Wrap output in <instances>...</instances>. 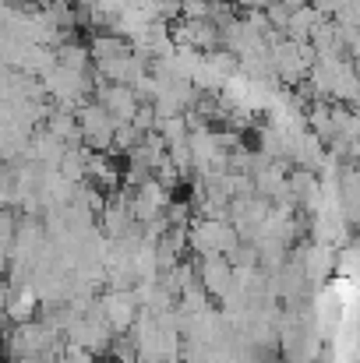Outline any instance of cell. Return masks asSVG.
<instances>
[{
  "mask_svg": "<svg viewBox=\"0 0 360 363\" xmlns=\"http://www.w3.org/2000/svg\"><path fill=\"white\" fill-rule=\"evenodd\" d=\"M237 230L230 219H212V216H195L187 223V250L198 254H227L237 243Z\"/></svg>",
  "mask_w": 360,
  "mask_h": 363,
  "instance_id": "obj_1",
  "label": "cell"
},
{
  "mask_svg": "<svg viewBox=\"0 0 360 363\" xmlns=\"http://www.w3.org/2000/svg\"><path fill=\"white\" fill-rule=\"evenodd\" d=\"M75 121H78V130H82V145L89 152H110V138H114L117 121L96 99H85L82 106H75Z\"/></svg>",
  "mask_w": 360,
  "mask_h": 363,
  "instance_id": "obj_2",
  "label": "cell"
},
{
  "mask_svg": "<svg viewBox=\"0 0 360 363\" xmlns=\"http://www.w3.org/2000/svg\"><path fill=\"white\" fill-rule=\"evenodd\" d=\"M170 39H173V46H187L195 53H209V50L219 46V28L209 18H173Z\"/></svg>",
  "mask_w": 360,
  "mask_h": 363,
  "instance_id": "obj_3",
  "label": "cell"
},
{
  "mask_svg": "<svg viewBox=\"0 0 360 363\" xmlns=\"http://www.w3.org/2000/svg\"><path fill=\"white\" fill-rule=\"evenodd\" d=\"M170 201H173L170 187H163L156 177H148V180H141L138 187H131L127 208H131V216H134L138 223H148V219L163 216V208H166Z\"/></svg>",
  "mask_w": 360,
  "mask_h": 363,
  "instance_id": "obj_4",
  "label": "cell"
},
{
  "mask_svg": "<svg viewBox=\"0 0 360 363\" xmlns=\"http://www.w3.org/2000/svg\"><path fill=\"white\" fill-rule=\"evenodd\" d=\"M195 275H198V282L209 296H223L234 282V264L227 261V254H198L195 257Z\"/></svg>",
  "mask_w": 360,
  "mask_h": 363,
  "instance_id": "obj_5",
  "label": "cell"
},
{
  "mask_svg": "<svg viewBox=\"0 0 360 363\" xmlns=\"http://www.w3.org/2000/svg\"><path fill=\"white\" fill-rule=\"evenodd\" d=\"M96 303H99V311H103V318H107V325L114 332H127L134 314H138L134 289H107L103 296H96Z\"/></svg>",
  "mask_w": 360,
  "mask_h": 363,
  "instance_id": "obj_6",
  "label": "cell"
},
{
  "mask_svg": "<svg viewBox=\"0 0 360 363\" xmlns=\"http://www.w3.org/2000/svg\"><path fill=\"white\" fill-rule=\"evenodd\" d=\"M85 184L99 187V191H117L120 184V159H114V152H89V162H85Z\"/></svg>",
  "mask_w": 360,
  "mask_h": 363,
  "instance_id": "obj_7",
  "label": "cell"
},
{
  "mask_svg": "<svg viewBox=\"0 0 360 363\" xmlns=\"http://www.w3.org/2000/svg\"><path fill=\"white\" fill-rule=\"evenodd\" d=\"M124 53H131V43L117 35V32H96L92 39H89V57H92V67L96 64H107V60H117Z\"/></svg>",
  "mask_w": 360,
  "mask_h": 363,
  "instance_id": "obj_8",
  "label": "cell"
},
{
  "mask_svg": "<svg viewBox=\"0 0 360 363\" xmlns=\"http://www.w3.org/2000/svg\"><path fill=\"white\" fill-rule=\"evenodd\" d=\"M325 14L307 0V4H300V7H293L290 11V18H286V28H283V35H290V39H307L311 35V28L322 21Z\"/></svg>",
  "mask_w": 360,
  "mask_h": 363,
  "instance_id": "obj_9",
  "label": "cell"
},
{
  "mask_svg": "<svg viewBox=\"0 0 360 363\" xmlns=\"http://www.w3.org/2000/svg\"><path fill=\"white\" fill-rule=\"evenodd\" d=\"M138 141H141V130L134 123H117L114 127V138H110V152L114 155H127Z\"/></svg>",
  "mask_w": 360,
  "mask_h": 363,
  "instance_id": "obj_10",
  "label": "cell"
},
{
  "mask_svg": "<svg viewBox=\"0 0 360 363\" xmlns=\"http://www.w3.org/2000/svg\"><path fill=\"white\" fill-rule=\"evenodd\" d=\"M57 363H99V360H96V353H92V350L75 346V342H64V346H60V353H57Z\"/></svg>",
  "mask_w": 360,
  "mask_h": 363,
  "instance_id": "obj_11",
  "label": "cell"
},
{
  "mask_svg": "<svg viewBox=\"0 0 360 363\" xmlns=\"http://www.w3.org/2000/svg\"><path fill=\"white\" fill-rule=\"evenodd\" d=\"M311 4H315L325 18H332V14H339V11H343L347 4H354V0H311Z\"/></svg>",
  "mask_w": 360,
  "mask_h": 363,
  "instance_id": "obj_12",
  "label": "cell"
}]
</instances>
